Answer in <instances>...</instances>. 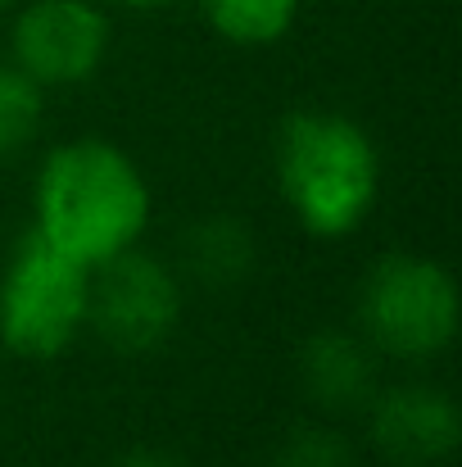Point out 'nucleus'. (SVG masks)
I'll return each mask as SVG.
<instances>
[{
	"label": "nucleus",
	"mask_w": 462,
	"mask_h": 467,
	"mask_svg": "<svg viewBox=\"0 0 462 467\" xmlns=\"http://www.w3.org/2000/svg\"><path fill=\"white\" fill-rule=\"evenodd\" d=\"M150 218L154 195L141 163L105 137L59 141L36 168L27 232L91 273L137 250Z\"/></svg>",
	"instance_id": "1"
},
{
	"label": "nucleus",
	"mask_w": 462,
	"mask_h": 467,
	"mask_svg": "<svg viewBox=\"0 0 462 467\" xmlns=\"http://www.w3.org/2000/svg\"><path fill=\"white\" fill-rule=\"evenodd\" d=\"M277 191L313 241L354 236L381 200V150L372 132L335 109H300L277 128Z\"/></svg>",
	"instance_id": "2"
},
{
	"label": "nucleus",
	"mask_w": 462,
	"mask_h": 467,
	"mask_svg": "<svg viewBox=\"0 0 462 467\" xmlns=\"http://www.w3.org/2000/svg\"><path fill=\"white\" fill-rule=\"evenodd\" d=\"M354 322L372 354L431 363L458 336V282L440 259L385 254L367 268L358 286Z\"/></svg>",
	"instance_id": "3"
},
{
	"label": "nucleus",
	"mask_w": 462,
	"mask_h": 467,
	"mask_svg": "<svg viewBox=\"0 0 462 467\" xmlns=\"http://www.w3.org/2000/svg\"><path fill=\"white\" fill-rule=\"evenodd\" d=\"M91 268L23 232L0 268V345L23 363H55L87 331Z\"/></svg>",
	"instance_id": "4"
},
{
	"label": "nucleus",
	"mask_w": 462,
	"mask_h": 467,
	"mask_svg": "<svg viewBox=\"0 0 462 467\" xmlns=\"http://www.w3.org/2000/svg\"><path fill=\"white\" fill-rule=\"evenodd\" d=\"M177 322H181V282L163 259L146 254L141 245L91 273L87 327L114 354L163 349Z\"/></svg>",
	"instance_id": "5"
},
{
	"label": "nucleus",
	"mask_w": 462,
	"mask_h": 467,
	"mask_svg": "<svg viewBox=\"0 0 462 467\" xmlns=\"http://www.w3.org/2000/svg\"><path fill=\"white\" fill-rule=\"evenodd\" d=\"M109 14L100 0H27L9 23V64L41 91L82 87L109 59Z\"/></svg>",
	"instance_id": "6"
},
{
	"label": "nucleus",
	"mask_w": 462,
	"mask_h": 467,
	"mask_svg": "<svg viewBox=\"0 0 462 467\" xmlns=\"http://www.w3.org/2000/svg\"><path fill=\"white\" fill-rule=\"evenodd\" d=\"M372 450L395 467H440L458 454L462 413L449 390L426 381H404L372 390L367 400Z\"/></svg>",
	"instance_id": "7"
},
{
	"label": "nucleus",
	"mask_w": 462,
	"mask_h": 467,
	"mask_svg": "<svg viewBox=\"0 0 462 467\" xmlns=\"http://www.w3.org/2000/svg\"><path fill=\"white\" fill-rule=\"evenodd\" d=\"M300 386L322 413H358L376 390V354L358 331H317L300 349Z\"/></svg>",
	"instance_id": "8"
},
{
	"label": "nucleus",
	"mask_w": 462,
	"mask_h": 467,
	"mask_svg": "<svg viewBox=\"0 0 462 467\" xmlns=\"http://www.w3.org/2000/svg\"><path fill=\"white\" fill-rule=\"evenodd\" d=\"M186 268L209 286H236L254 273V232L241 218L213 213L186 232Z\"/></svg>",
	"instance_id": "9"
},
{
	"label": "nucleus",
	"mask_w": 462,
	"mask_h": 467,
	"mask_svg": "<svg viewBox=\"0 0 462 467\" xmlns=\"http://www.w3.org/2000/svg\"><path fill=\"white\" fill-rule=\"evenodd\" d=\"M200 14L209 32L222 36L227 46L259 50L291 36L300 18V0H200Z\"/></svg>",
	"instance_id": "10"
},
{
	"label": "nucleus",
	"mask_w": 462,
	"mask_h": 467,
	"mask_svg": "<svg viewBox=\"0 0 462 467\" xmlns=\"http://www.w3.org/2000/svg\"><path fill=\"white\" fill-rule=\"evenodd\" d=\"M41 119H46V91L23 68L0 59V163L32 146Z\"/></svg>",
	"instance_id": "11"
},
{
	"label": "nucleus",
	"mask_w": 462,
	"mask_h": 467,
	"mask_svg": "<svg viewBox=\"0 0 462 467\" xmlns=\"http://www.w3.org/2000/svg\"><path fill=\"white\" fill-rule=\"evenodd\" d=\"M272 467H358V450L344 431L326 422H300L282 436Z\"/></svg>",
	"instance_id": "12"
},
{
	"label": "nucleus",
	"mask_w": 462,
	"mask_h": 467,
	"mask_svg": "<svg viewBox=\"0 0 462 467\" xmlns=\"http://www.w3.org/2000/svg\"><path fill=\"white\" fill-rule=\"evenodd\" d=\"M118 467H186L177 454H168V450H132V454H123Z\"/></svg>",
	"instance_id": "13"
},
{
	"label": "nucleus",
	"mask_w": 462,
	"mask_h": 467,
	"mask_svg": "<svg viewBox=\"0 0 462 467\" xmlns=\"http://www.w3.org/2000/svg\"><path fill=\"white\" fill-rule=\"evenodd\" d=\"M109 5H123V9H172V5H186V0H109Z\"/></svg>",
	"instance_id": "14"
},
{
	"label": "nucleus",
	"mask_w": 462,
	"mask_h": 467,
	"mask_svg": "<svg viewBox=\"0 0 462 467\" xmlns=\"http://www.w3.org/2000/svg\"><path fill=\"white\" fill-rule=\"evenodd\" d=\"M9 5H14V0H0V14H5V9H9Z\"/></svg>",
	"instance_id": "15"
}]
</instances>
